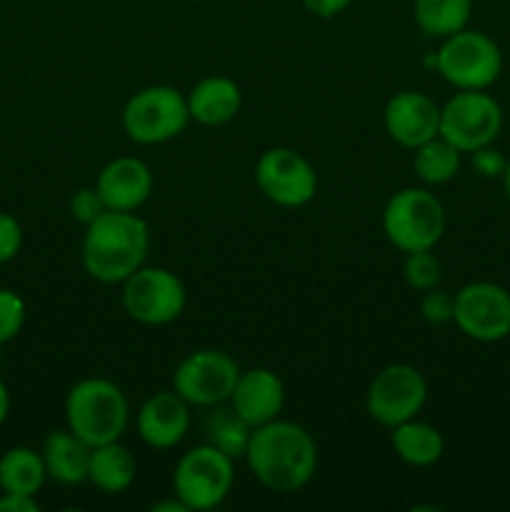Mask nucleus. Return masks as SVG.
<instances>
[{"label": "nucleus", "mask_w": 510, "mask_h": 512, "mask_svg": "<svg viewBox=\"0 0 510 512\" xmlns=\"http://www.w3.org/2000/svg\"><path fill=\"white\" fill-rule=\"evenodd\" d=\"M383 123L393 143L415 150L440 135V105L420 90H400L385 105Z\"/></svg>", "instance_id": "14"}, {"label": "nucleus", "mask_w": 510, "mask_h": 512, "mask_svg": "<svg viewBox=\"0 0 510 512\" xmlns=\"http://www.w3.org/2000/svg\"><path fill=\"white\" fill-rule=\"evenodd\" d=\"M65 423L90 448L115 443L128 430L130 403L123 388L113 380H78L65 398Z\"/></svg>", "instance_id": "3"}, {"label": "nucleus", "mask_w": 510, "mask_h": 512, "mask_svg": "<svg viewBox=\"0 0 510 512\" xmlns=\"http://www.w3.org/2000/svg\"><path fill=\"white\" fill-rule=\"evenodd\" d=\"M123 308L135 323L150 325H170L183 315L188 293L185 285L173 270L158 268V265H143L135 270L128 280H123Z\"/></svg>", "instance_id": "8"}, {"label": "nucleus", "mask_w": 510, "mask_h": 512, "mask_svg": "<svg viewBox=\"0 0 510 512\" xmlns=\"http://www.w3.org/2000/svg\"><path fill=\"white\" fill-rule=\"evenodd\" d=\"M48 480L43 455L25 445L0 453V490L15 495H38Z\"/></svg>", "instance_id": "22"}, {"label": "nucleus", "mask_w": 510, "mask_h": 512, "mask_svg": "<svg viewBox=\"0 0 510 512\" xmlns=\"http://www.w3.org/2000/svg\"><path fill=\"white\" fill-rule=\"evenodd\" d=\"M140 440L153 450H170L185 440L190 430V403L175 390H160L140 405L135 415Z\"/></svg>", "instance_id": "15"}, {"label": "nucleus", "mask_w": 510, "mask_h": 512, "mask_svg": "<svg viewBox=\"0 0 510 512\" xmlns=\"http://www.w3.org/2000/svg\"><path fill=\"white\" fill-rule=\"evenodd\" d=\"M203 430L205 443L218 448L220 453L228 455L230 460H245V453H248V445L255 428H250V425L235 413L233 405L223 403L210 408Z\"/></svg>", "instance_id": "23"}, {"label": "nucleus", "mask_w": 510, "mask_h": 512, "mask_svg": "<svg viewBox=\"0 0 510 512\" xmlns=\"http://www.w3.org/2000/svg\"><path fill=\"white\" fill-rule=\"evenodd\" d=\"M185 98H188L190 120L208 125V128H218V125L235 120L240 105H243L240 85L225 75H208V78L198 80L190 93H185Z\"/></svg>", "instance_id": "18"}, {"label": "nucleus", "mask_w": 510, "mask_h": 512, "mask_svg": "<svg viewBox=\"0 0 510 512\" xmlns=\"http://www.w3.org/2000/svg\"><path fill=\"white\" fill-rule=\"evenodd\" d=\"M503 130V108L485 90H460L440 105V135L460 153L493 145Z\"/></svg>", "instance_id": "9"}, {"label": "nucleus", "mask_w": 510, "mask_h": 512, "mask_svg": "<svg viewBox=\"0 0 510 512\" xmlns=\"http://www.w3.org/2000/svg\"><path fill=\"white\" fill-rule=\"evenodd\" d=\"M138 478L135 455L120 440L105 445H95L90 453L88 483H93L100 493L120 495Z\"/></svg>", "instance_id": "20"}, {"label": "nucleus", "mask_w": 510, "mask_h": 512, "mask_svg": "<svg viewBox=\"0 0 510 512\" xmlns=\"http://www.w3.org/2000/svg\"><path fill=\"white\" fill-rule=\"evenodd\" d=\"M235 485V460L203 443L183 453L173 470V495L188 510H213L228 500Z\"/></svg>", "instance_id": "7"}, {"label": "nucleus", "mask_w": 510, "mask_h": 512, "mask_svg": "<svg viewBox=\"0 0 510 512\" xmlns=\"http://www.w3.org/2000/svg\"><path fill=\"white\" fill-rule=\"evenodd\" d=\"M470 165H473V170L480 178L500 180L505 173V165H508V158L498 148H493V145H483V148L470 153Z\"/></svg>", "instance_id": "30"}, {"label": "nucleus", "mask_w": 510, "mask_h": 512, "mask_svg": "<svg viewBox=\"0 0 510 512\" xmlns=\"http://www.w3.org/2000/svg\"><path fill=\"white\" fill-rule=\"evenodd\" d=\"M228 403L250 428H260L283 413L285 385L280 375L268 368L240 370V378Z\"/></svg>", "instance_id": "16"}, {"label": "nucleus", "mask_w": 510, "mask_h": 512, "mask_svg": "<svg viewBox=\"0 0 510 512\" xmlns=\"http://www.w3.org/2000/svg\"><path fill=\"white\" fill-rule=\"evenodd\" d=\"M473 0H413V18L428 38H448L468 28Z\"/></svg>", "instance_id": "24"}, {"label": "nucleus", "mask_w": 510, "mask_h": 512, "mask_svg": "<svg viewBox=\"0 0 510 512\" xmlns=\"http://www.w3.org/2000/svg\"><path fill=\"white\" fill-rule=\"evenodd\" d=\"M153 512H188V508H185V505L180 503V500L173 495V500H165V503H155Z\"/></svg>", "instance_id": "35"}, {"label": "nucleus", "mask_w": 510, "mask_h": 512, "mask_svg": "<svg viewBox=\"0 0 510 512\" xmlns=\"http://www.w3.org/2000/svg\"><path fill=\"white\" fill-rule=\"evenodd\" d=\"M8 413H10V393H8V385L0 380V425L5 423Z\"/></svg>", "instance_id": "34"}, {"label": "nucleus", "mask_w": 510, "mask_h": 512, "mask_svg": "<svg viewBox=\"0 0 510 512\" xmlns=\"http://www.w3.org/2000/svg\"><path fill=\"white\" fill-rule=\"evenodd\" d=\"M455 313V295H450L448 290L438 288L425 290L423 298H420V318L428 325H448L453 323Z\"/></svg>", "instance_id": "28"}, {"label": "nucleus", "mask_w": 510, "mask_h": 512, "mask_svg": "<svg viewBox=\"0 0 510 512\" xmlns=\"http://www.w3.org/2000/svg\"><path fill=\"white\" fill-rule=\"evenodd\" d=\"M255 185L278 208H305L318 193V173L303 153L285 145L268 148L255 163Z\"/></svg>", "instance_id": "12"}, {"label": "nucleus", "mask_w": 510, "mask_h": 512, "mask_svg": "<svg viewBox=\"0 0 510 512\" xmlns=\"http://www.w3.org/2000/svg\"><path fill=\"white\" fill-rule=\"evenodd\" d=\"M390 445H393V453L405 465H413V468H430L445 453L443 433L435 425L418 418L395 425L393 435H390Z\"/></svg>", "instance_id": "21"}, {"label": "nucleus", "mask_w": 510, "mask_h": 512, "mask_svg": "<svg viewBox=\"0 0 510 512\" xmlns=\"http://www.w3.org/2000/svg\"><path fill=\"white\" fill-rule=\"evenodd\" d=\"M383 233L400 253L433 250L445 233V208L428 188H403L383 210Z\"/></svg>", "instance_id": "4"}, {"label": "nucleus", "mask_w": 510, "mask_h": 512, "mask_svg": "<svg viewBox=\"0 0 510 512\" xmlns=\"http://www.w3.org/2000/svg\"><path fill=\"white\" fill-rule=\"evenodd\" d=\"M25 325V300L15 290L0 288V345L18 338Z\"/></svg>", "instance_id": "27"}, {"label": "nucleus", "mask_w": 510, "mask_h": 512, "mask_svg": "<svg viewBox=\"0 0 510 512\" xmlns=\"http://www.w3.org/2000/svg\"><path fill=\"white\" fill-rule=\"evenodd\" d=\"M23 248V225L10 213H0V265L18 258Z\"/></svg>", "instance_id": "31"}, {"label": "nucleus", "mask_w": 510, "mask_h": 512, "mask_svg": "<svg viewBox=\"0 0 510 512\" xmlns=\"http://www.w3.org/2000/svg\"><path fill=\"white\" fill-rule=\"evenodd\" d=\"M150 250V228L138 213L105 210L98 220L85 225L83 258L85 273L105 285H120L143 268Z\"/></svg>", "instance_id": "2"}, {"label": "nucleus", "mask_w": 510, "mask_h": 512, "mask_svg": "<svg viewBox=\"0 0 510 512\" xmlns=\"http://www.w3.org/2000/svg\"><path fill=\"white\" fill-rule=\"evenodd\" d=\"M433 68L458 90H488L503 73V53L483 30L463 28L443 38Z\"/></svg>", "instance_id": "5"}, {"label": "nucleus", "mask_w": 510, "mask_h": 512, "mask_svg": "<svg viewBox=\"0 0 510 512\" xmlns=\"http://www.w3.org/2000/svg\"><path fill=\"white\" fill-rule=\"evenodd\" d=\"M300 3H303V8L308 10L310 15L328 20V18H335V15L345 13L353 0H300Z\"/></svg>", "instance_id": "32"}, {"label": "nucleus", "mask_w": 510, "mask_h": 512, "mask_svg": "<svg viewBox=\"0 0 510 512\" xmlns=\"http://www.w3.org/2000/svg\"><path fill=\"white\" fill-rule=\"evenodd\" d=\"M503 190H505V195H508V200H510V160H508V165H505V173H503Z\"/></svg>", "instance_id": "36"}, {"label": "nucleus", "mask_w": 510, "mask_h": 512, "mask_svg": "<svg viewBox=\"0 0 510 512\" xmlns=\"http://www.w3.org/2000/svg\"><path fill=\"white\" fill-rule=\"evenodd\" d=\"M245 463L263 488L298 493L318 473V445L308 428L275 418L253 430Z\"/></svg>", "instance_id": "1"}, {"label": "nucleus", "mask_w": 510, "mask_h": 512, "mask_svg": "<svg viewBox=\"0 0 510 512\" xmlns=\"http://www.w3.org/2000/svg\"><path fill=\"white\" fill-rule=\"evenodd\" d=\"M90 453H93V448L68 428L50 430L43 440V448H40L48 480H55L65 488L88 483Z\"/></svg>", "instance_id": "19"}, {"label": "nucleus", "mask_w": 510, "mask_h": 512, "mask_svg": "<svg viewBox=\"0 0 510 512\" xmlns=\"http://www.w3.org/2000/svg\"><path fill=\"white\" fill-rule=\"evenodd\" d=\"M40 505L33 495H15L3 493L0 495V512H38Z\"/></svg>", "instance_id": "33"}, {"label": "nucleus", "mask_w": 510, "mask_h": 512, "mask_svg": "<svg viewBox=\"0 0 510 512\" xmlns=\"http://www.w3.org/2000/svg\"><path fill=\"white\" fill-rule=\"evenodd\" d=\"M125 135L140 145H163L190 123L188 98L173 85H148L128 98L120 113Z\"/></svg>", "instance_id": "6"}, {"label": "nucleus", "mask_w": 510, "mask_h": 512, "mask_svg": "<svg viewBox=\"0 0 510 512\" xmlns=\"http://www.w3.org/2000/svg\"><path fill=\"white\" fill-rule=\"evenodd\" d=\"M153 170L140 158H115L98 173L95 188L103 195L108 210L138 213L153 195Z\"/></svg>", "instance_id": "17"}, {"label": "nucleus", "mask_w": 510, "mask_h": 512, "mask_svg": "<svg viewBox=\"0 0 510 512\" xmlns=\"http://www.w3.org/2000/svg\"><path fill=\"white\" fill-rule=\"evenodd\" d=\"M403 278L410 290H415V293H425V290H433L440 285V278H443V265H440V260L435 258L433 250L408 253L403 263Z\"/></svg>", "instance_id": "26"}, {"label": "nucleus", "mask_w": 510, "mask_h": 512, "mask_svg": "<svg viewBox=\"0 0 510 512\" xmlns=\"http://www.w3.org/2000/svg\"><path fill=\"white\" fill-rule=\"evenodd\" d=\"M108 210L103 195L98 193V188H80L70 195V215L73 220H78L80 225H90L93 220H98L100 215Z\"/></svg>", "instance_id": "29"}, {"label": "nucleus", "mask_w": 510, "mask_h": 512, "mask_svg": "<svg viewBox=\"0 0 510 512\" xmlns=\"http://www.w3.org/2000/svg\"><path fill=\"white\" fill-rule=\"evenodd\" d=\"M453 323L478 343H500L510 335V293L498 283H468L455 293Z\"/></svg>", "instance_id": "13"}, {"label": "nucleus", "mask_w": 510, "mask_h": 512, "mask_svg": "<svg viewBox=\"0 0 510 512\" xmlns=\"http://www.w3.org/2000/svg\"><path fill=\"white\" fill-rule=\"evenodd\" d=\"M428 400V383L415 365L390 363L370 380L365 390V413L383 428L393 430L418 418Z\"/></svg>", "instance_id": "10"}, {"label": "nucleus", "mask_w": 510, "mask_h": 512, "mask_svg": "<svg viewBox=\"0 0 510 512\" xmlns=\"http://www.w3.org/2000/svg\"><path fill=\"white\" fill-rule=\"evenodd\" d=\"M463 153L438 135L413 150V170L425 185H445L460 173Z\"/></svg>", "instance_id": "25"}, {"label": "nucleus", "mask_w": 510, "mask_h": 512, "mask_svg": "<svg viewBox=\"0 0 510 512\" xmlns=\"http://www.w3.org/2000/svg\"><path fill=\"white\" fill-rule=\"evenodd\" d=\"M240 378V365L225 350L203 348L185 355L173 373V390L190 408H215L228 403L235 383Z\"/></svg>", "instance_id": "11"}]
</instances>
